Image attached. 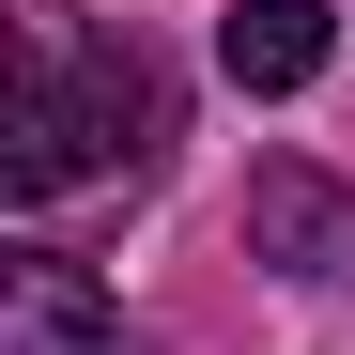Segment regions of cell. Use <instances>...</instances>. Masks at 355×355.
<instances>
[{"instance_id": "1", "label": "cell", "mask_w": 355, "mask_h": 355, "mask_svg": "<svg viewBox=\"0 0 355 355\" xmlns=\"http://www.w3.org/2000/svg\"><path fill=\"white\" fill-rule=\"evenodd\" d=\"M155 155V78L124 46H31L16 62V124H0V186L16 201H62L93 170H139Z\"/></svg>"}, {"instance_id": "2", "label": "cell", "mask_w": 355, "mask_h": 355, "mask_svg": "<svg viewBox=\"0 0 355 355\" xmlns=\"http://www.w3.org/2000/svg\"><path fill=\"white\" fill-rule=\"evenodd\" d=\"M248 248L278 263V278H309V293H340L355 278V186H324V170H248Z\"/></svg>"}, {"instance_id": "3", "label": "cell", "mask_w": 355, "mask_h": 355, "mask_svg": "<svg viewBox=\"0 0 355 355\" xmlns=\"http://www.w3.org/2000/svg\"><path fill=\"white\" fill-rule=\"evenodd\" d=\"M124 309H108V278L62 263V248H16L0 263V355H108Z\"/></svg>"}, {"instance_id": "4", "label": "cell", "mask_w": 355, "mask_h": 355, "mask_svg": "<svg viewBox=\"0 0 355 355\" xmlns=\"http://www.w3.org/2000/svg\"><path fill=\"white\" fill-rule=\"evenodd\" d=\"M324 46H340L324 0H248V16L216 31V62H232V93H309V78H324Z\"/></svg>"}]
</instances>
